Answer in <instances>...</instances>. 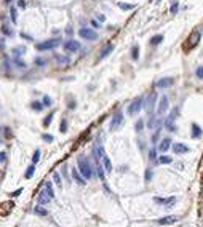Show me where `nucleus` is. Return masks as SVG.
Wrapping results in <instances>:
<instances>
[{"label": "nucleus", "mask_w": 203, "mask_h": 227, "mask_svg": "<svg viewBox=\"0 0 203 227\" xmlns=\"http://www.w3.org/2000/svg\"><path fill=\"white\" fill-rule=\"evenodd\" d=\"M77 162H79V171H80V174L83 176V179H91L93 170H91V165H90V162H88V158L80 155Z\"/></svg>", "instance_id": "nucleus-1"}, {"label": "nucleus", "mask_w": 203, "mask_h": 227, "mask_svg": "<svg viewBox=\"0 0 203 227\" xmlns=\"http://www.w3.org/2000/svg\"><path fill=\"white\" fill-rule=\"evenodd\" d=\"M59 43H61L59 39H51V40H45V42H42V43H37L35 48L39 50V51H45V50H53V48H56Z\"/></svg>", "instance_id": "nucleus-2"}, {"label": "nucleus", "mask_w": 203, "mask_h": 227, "mask_svg": "<svg viewBox=\"0 0 203 227\" xmlns=\"http://www.w3.org/2000/svg\"><path fill=\"white\" fill-rule=\"evenodd\" d=\"M143 104H144L143 96H138L136 99H134L133 103H131L130 106H128V114H130V115H136L141 109H143Z\"/></svg>", "instance_id": "nucleus-3"}, {"label": "nucleus", "mask_w": 203, "mask_h": 227, "mask_svg": "<svg viewBox=\"0 0 203 227\" xmlns=\"http://www.w3.org/2000/svg\"><path fill=\"white\" fill-rule=\"evenodd\" d=\"M79 35L85 40H98V34L90 27H82L79 30Z\"/></svg>", "instance_id": "nucleus-4"}, {"label": "nucleus", "mask_w": 203, "mask_h": 227, "mask_svg": "<svg viewBox=\"0 0 203 227\" xmlns=\"http://www.w3.org/2000/svg\"><path fill=\"white\" fill-rule=\"evenodd\" d=\"M176 115H178V109H174L173 112H171V115L166 118V122H165V127H166V130L168 131H176V125H174V122H176Z\"/></svg>", "instance_id": "nucleus-5"}, {"label": "nucleus", "mask_w": 203, "mask_h": 227, "mask_svg": "<svg viewBox=\"0 0 203 227\" xmlns=\"http://www.w3.org/2000/svg\"><path fill=\"white\" fill-rule=\"evenodd\" d=\"M64 50H66L67 53H75L80 50V43L77 42V40H67V42L64 43Z\"/></svg>", "instance_id": "nucleus-6"}, {"label": "nucleus", "mask_w": 203, "mask_h": 227, "mask_svg": "<svg viewBox=\"0 0 203 227\" xmlns=\"http://www.w3.org/2000/svg\"><path fill=\"white\" fill-rule=\"evenodd\" d=\"M166 109H168V98H166V96H162L160 103H158L157 115H158V117H162V115H163L165 112H166Z\"/></svg>", "instance_id": "nucleus-7"}, {"label": "nucleus", "mask_w": 203, "mask_h": 227, "mask_svg": "<svg viewBox=\"0 0 203 227\" xmlns=\"http://www.w3.org/2000/svg\"><path fill=\"white\" fill-rule=\"evenodd\" d=\"M122 122H123V114H122V112H117V114L112 117V122H110V130H117V128L122 125Z\"/></svg>", "instance_id": "nucleus-8"}, {"label": "nucleus", "mask_w": 203, "mask_h": 227, "mask_svg": "<svg viewBox=\"0 0 203 227\" xmlns=\"http://www.w3.org/2000/svg\"><path fill=\"white\" fill-rule=\"evenodd\" d=\"M51 198H53V197L45 190V189H43V190L39 194V203H40V205H48V203L51 202Z\"/></svg>", "instance_id": "nucleus-9"}, {"label": "nucleus", "mask_w": 203, "mask_h": 227, "mask_svg": "<svg viewBox=\"0 0 203 227\" xmlns=\"http://www.w3.org/2000/svg\"><path fill=\"white\" fill-rule=\"evenodd\" d=\"M155 101H157V93H150L147 98V103H145V110L147 112H152V109L155 106Z\"/></svg>", "instance_id": "nucleus-10"}, {"label": "nucleus", "mask_w": 203, "mask_h": 227, "mask_svg": "<svg viewBox=\"0 0 203 227\" xmlns=\"http://www.w3.org/2000/svg\"><path fill=\"white\" fill-rule=\"evenodd\" d=\"M157 222L160 226H171V224H176V222H178V218H176V216H165V218L158 219Z\"/></svg>", "instance_id": "nucleus-11"}, {"label": "nucleus", "mask_w": 203, "mask_h": 227, "mask_svg": "<svg viewBox=\"0 0 203 227\" xmlns=\"http://www.w3.org/2000/svg\"><path fill=\"white\" fill-rule=\"evenodd\" d=\"M173 82L174 80L171 79V77H163V79H160L155 85H157V88H168V86L173 85Z\"/></svg>", "instance_id": "nucleus-12"}, {"label": "nucleus", "mask_w": 203, "mask_h": 227, "mask_svg": "<svg viewBox=\"0 0 203 227\" xmlns=\"http://www.w3.org/2000/svg\"><path fill=\"white\" fill-rule=\"evenodd\" d=\"M173 152L174 154H185V152H189V147L185 144L176 142V144H173Z\"/></svg>", "instance_id": "nucleus-13"}, {"label": "nucleus", "mask_w": 203, "mask_h": 227, "mask_svg": "<svg viewBox=\"0 0 203 227\" xmlns=\"http://www.w3.org/2000/svg\"><path fill=\"white\" fill-rule=\"evenodd\" d=\"M101 160H103V167H104V170H106V173H110V171H112V162H110V158L107 157L106 154L101 157Z\"/></svg>", "instance_id": "nucleus-14"}, {"label": "nucleus", "mask_w": 203, "mask_h": 227, "mask_svg": "<svg viewBox=\"0 0 203 227\" xmlns=\"http://www.w3.org/2000/svg\"><path fill=\"white\" fill-rule=\"evenodd\" d=\"M170 144H171V139H170V138H165V139L160 142V145H158V150H160V152H166L168 149H170Z\"/></svg>", "instance_id": "nucleus-15"}, {"label": "nucleus", "mask_w": 203, "mask_h": 227, "mask_svg": "<svg viewBox=\"0 0 203 227\" xmlns=\"http://www.w3.org/2000/svg\"><path fill=\"white\" fill-rule=\"evenodd\" d=\"M157 203H162V205H174L176 203V197H171V198H154Z\"/></svg>", "instance_id": "nucleus-16"}, {"label": "nucleus", "mask_w": 203, "mask_h": 227, "mask_svg": "<svg viewBox=\"0 0 203 227\" xmlns=\"http://www.w3.org/2000/svg\"><path fill=\"white\" fill-rule=\"evenodd\" d=\"M72 178L75 179V181L79 182V184H85V179H83V176L80 174V173H79V170H75V168H74V170H72Z\"/></svg>", "instance_id": "nucleus-17"}, {"label": "nucleus", "mask_w": 203, "mask_h": 227, "mask_svg": "<svg viewBox=\"0 0 203 227\" xmlns=\"http://www.w3.org/2000/svg\"><path fill=\"white\" fill-rule=\"evenodd\" d=\"M202 128L200 127H198V125H192V136H194V138H202Z\"/></svg>", "instance_id": "nucleus-18"}, {"label": "nucleus", "mask_w": 203, "mask_h": 227, "mask_svg": "<svg viewBox=\"0 0 203 227\" xmlns=\"http://www.w3.org/2000/svg\"><path fill=\"white\" fill-rule=\"evenodd\" d=\"M171 162H173V158L168 157V155H162V157H158V163H162V165H170Z\"/></svg>", "instance_id": "nucleus-19"}, {"label": "nucleus", "mask_w": 203, "mask_h": 227, "mask_svg": "<svg viewBox=\"0 0 203 227\" xmlns=\"http://www.w3.org/2000/svg\"><path fill=\"white\" fill-rule=\"evenodd\" d=\"M112 50H114V45H107L106 48L103 50V53H101V56H99V58H101V59H103V58L109 56V55H110V51H112Z\"/></svg>", "instance_id": "nucleus-20"}, {"label": "nucleus", "mask_w": 203, "mask_h": 227, "mask_svg": "<svg viewBox=\"0 0 203 227\" xmlns=\"http://www.w3.org/2000/svg\"><path fill=\"white\" fill-rule=\"evenodd\" d=\"M34 213H35V214H39V216H46V209L45 208H42V206H35V208H34Z\"/></svg>", "instance_id": "nucleus-21"}, {"label": "nucleus", "mask_w": 203, "mask_h": 227, "mask_svg": "<svg viewBox=\"0 0 203 227\" xmlns=\"http://www.w3.org/2000/svg\"><path fill=\"white\" fill-rule=\"evenodd\" d=\"M13 53H15V56L18 58V56L24 55V53H26V48H24V46H16V48L13 50Z\"/></svg>", "instance_id": "nucleus-22"}, {"label": "nucleus", "mask_w": 203, "mask_h": 227, "mask_svg": "<svg viewBox=\"0 0 203 227\" xmlns=\"http://www.w3.org/2000/svg\"><path fill=\"white\" fill-rule=\"evenodd\" d=\"M162 40H163V35H155V37H152L150 43H152V45H160Z\"/></svg>", "instance_id": "nucleus-23"}, {"label": "nucleus", "mask_w": 203, "mask_h": 227, "mask_svg": "<svg viewBox=\"0 0 203 227\" xmlns=\"http://www.w3.org/2000/svg\"><path fill=\"white\" fill-rule=\"evenodd\" d=\"M34 171H35V165H30L27 168V171H26V179H30L34 176Z\"/></svg>", "instance_id": "nucleus-24"}, {"label": "nucleus", "mask_w": 203, "mask_h": 227, "mask_svg": "<svg viewBox=\"0 0 203 227\" xmlns=\"http://www.w3.org/2000/svg\"><path fill=\"white\" fill-rule=\"evenodd\" d=\"M30 107H32L34 110H37V112H40V110L43 109V104H42V103H39V101H34V103H32V106H30Z\"/></svg>", "instance_id": "nucleus-25"}, {"label": "nucleus", "mask_w": 203, "mask_h": 227, "mask_svg": "<svg viewBox=\"0 0 203 227\" xmlns=\"http://www.w3.org/2000/svg\"><path fill=\"white\" fill-rule=\"evenodd\" d=\"M117 5L120 6L122 10H133L134 6H136V5H131V3H122V2H118Z\"/></svg>", "instance_id": "nucleus-26"}, {"label": "nucleus", "mask_w": 203, "mask_h": 227, "mask_svg": "<svg viewBox=\"0 0 203 227\" xmlns=\"http://www.w3.org/2000/svg\"><path fill=\"white\" fill-rule=\"evenodd\" d=\"M39 160H40V149H37V150L34 152V157H32V163H34V165H37V163H39Z\"/></svg>", "instance_id": "nucleus-27"}, {"label": "nucleus", "mask_w": 203, "mask_h": 227, "mask_svg": "<svg viewBox=\"0 0 203 227\" xmlns=\"http://www.w3.org/2000/svg\"><path fill=\"white\" fill-rule=\"evenodd\" d=\"M59 130H61V133H66V131H67V120H66V118H63V120H61Z\"/></svg>", "instance_id": "nucleus-28"}, {"label": "nucleus", "mask_w": 203, "mask_h": 227, "mask_svg": "<svg viewBox=\"0 0 203 227\" xmlns=\"http://www.w3.org/2000/svg\"><path fill=\"white\" fill-rule=\"evenodd\" d=\"M45 190L48 192V194L51 195V197H55V192H53V186H51V182H50V181L45 184Z\"/></svg>", "instance_id": "nucleus-29"}, {"label": "nucleus", "mask_w": 203, "mask_h": 227, "mask_svg": "<svg viewBox=\"0 0 203 227\" xmlns=\"http://www.w3.org/2000/svg\"><path fill=\"white\" fill-rule=\"evenodd\" d=\"M53 179H55V182H56V186L58 187H61V176H59V173H53Z\"/></svg>", "instance_id": "nucleus-30"}, {"label": "nucleus", "mask_w": 203, "mask_h": 227, "mask_svg": "<svg viewBox=\"0 0 203 227\" xmlns=\"http://www.w3.org/2000/svg\"><path fill=\"white\" fill-rule=\"evenodd\" d=\"M195 75L198 77V79H203V66H198L197 70H195Z\"/></svg>", "instance_id": "nucleus-31"}, {"label": "nucleus", "mask_w": 203, "mask_h": 227, "mask_svg": "<svg viewBox=\"0 0 203 227\" xmlns=\"http://www.w3.org/2000/svg\"><path fill=\"white\" fill-rule=\"evenodd\" d=\"M138 58H139V48H138V46L134 45V46H133V59L136 61Z\"/></svg>", "instance_id": "nucleus-32"}, {"label": "nucleus", "mask_w": 203, "mask_h": 227, "mask_svg": "<svg viewBox=\"0 0 203 227\" xmlns=\"http://www.w3.org/2000/svg\"><path fill=\"white\" fill-rule=\"evenodd\" d=\"M43 106H51V98L50 96H43Z\"/></svg>", "instance_id": "nucleus-33"}, {"label": "nucleus", "mask_w": 203, "mask_h": 227, "mask_svg": "<svg viewBox=\"0 0 203 227\" xmlns=\"http://www.w3.org/2000/svg\"><path fill=\"white\" fill-rule=\"evenodd\" d=\"M51 118H53V114H50L48 117L43 120V125H45V127H50V123H51Z\"/></svg>", "instance_id": "nucleus-34"}, {"label": "nucleus", "mask_w": 203, "mask_h": 227, "mask_svg": "<svg viewBox=\"0 0 203 227\" xmlns=\"http://www.w3.org/2000/svg\"><path fill=\"white\" fill-rule=\"evenodd\" d=\"M155 127V115H150V120H149V128Z\"/></svg>", "instance_id": "nucleus-35"}, {"label": "nucleus", "mask_w": 203, "mask_h": 227, "mask_svg": "<svg viewBox=\"0 0 203 227\" xmlns=\"http://www.w3.org/2000/svg\"><path fill=\"white\" fill-rule=\"evenodd\" d=\"M170 11H171V15H174V13H176V11H178V2H174V3H173V5H171Z\"/></svg>", "instance_id": "nucleus-36"}, {"label": "nucleus", "mask_w": 203, "mask_h": 227, "mask_svg": "<svg viewBox=\"0 0 203 227\" xmlns=\"http://www.w3.org/2000/svg\"><path fill=\"white\" fill-rule=\"evenodd\" d=\"M143 125H144L143 120H138V123H136V131H141V130H143Z\"/></svg>", "instance_id": "nucleus-37"}, {"label": "nucleus", "mask_w": 203, "mask_h": 227, "mask_svg": "<svg viewBox=\"0 0 203 227\" xmlns=\"http://www.w3.org/2000/svg\"><path fill=\"white\" fill-rule=\"evenodd\" d=\"M35 64H39V66H45V59H42V58H35Z\"/></svg>", "instance_id": "nucleus-38"}, {"label": "nucleus", "mask_w": 203, "mask_h": 227, "mask_svg": "<svg viewBox=\"0 0 203 227\" xmlns=\"http://www.w3.org/2000/svg\"><path fill=\"white\" fill-rule=\"evenodd\" d=\"M2 30H3V32H5V34H6V35H10V37H11V35H13L11 29H8V27H6V26H3V29H2Z\"/></svg>", "instance_id": "nucleus-39"}, {"label": "nucleus", "mask_w": 203, "mask_h": 227, "mask_svg": "<svg viewBox=\"0 0 203 227\" xmlns=\"http://www.w3.org/2000/svg\"><path fill=\"white\" fill-rule=\"evenodd\" d=\"M43 141H48V142H51L53 141V136H51V134H43Z\"/></svg>", "instance_id": "nucleus-40"}, {"label": "nucleus", "mask_w": 203, "mask_h": 227, "mask_svg": "<svg viewBox=\"0 0 203 227\" xmlns=\"http://www.w3.org/2000/svg\"><path fill=\"white\" fill-rule=\"evenodd\" d=\"M16 19H18V18H16V10H15V8H11V21H13V22H16Z\"/></svg>", "instance_id": "nucleus-41"}, {"label": "nucleus", "mask_w": 203, "mask_h": 227, "mask_svg": "<svg viewBox=\"0 0 203 227\" xmlns=\"http://www.w3.org/2000/svg\"><path fill=\"white\" fill-rule=\"evenodd\" d=\"M150 179H152V171L147 170L145 171V181H150Z\"/></svg>", "instance_id": "nucleus-42"}, {"label": "nucleus", "mask_w": 203, "mask_h": 227, "mask_svg": "<svg viewBox=\"0 0 203 227\" xmlns=\"http://www.w3.org/2000/svg\"><path fill=\"white\" fill-rule=\"evenodd\" d=\"M5 160H6V154L5 152H0V163H3Z\"/></svg>", "instance_id": "nucleus-43"}, {"label": "nucleus", "mask_w": 203, "mask_h": 227, "mask_svg": "<svg viewBox=\"0 0 203 227\" xmlns=\"http://www.w3.org/2000/svg\"><path fill=\"white\" fill-rule=\"evenodd\" d=\"M21 194H22V189H16L11 195H13V197H18V195H21Z\"/></svg>", "instance_id": "nucleus-44"}, {"label": "nucleus", "mask_w": 203, "mask_h": 227, "mask_svg": "<svg viewBox=\"0 0 203 227\" xmlns=\"http://www.w3.org/2000/svg\"><path fill=\"white\" fill-rule=\"evenodd\" d=\"M18 6H19V8H24V6H26V3L22 2V0H19V2H18Z\"/></svg>", "instance_id": "nucleus-45"}, {"label": "nucleus", "mask_w": 203, "mask_h": 227, "mask_svg": "<svg viewBox=\"0 0 203 227\" xmlns=\"http://www.w3.org/2000/svg\"><path fill=\"white\" fill-rule=\"evenodd\" d=\"M150 160H155V150H154V149L150 150Z\"/></svg>", "instance_id": "nucleus-46"}, {"label": "nucleus", "mask_w": 203, "mask_h": 227, "mask_svg": "<svg viewBox=\"0 0 203 227\" xmlns=\"http://www.w3.org/2000/svg\"><path fill=\"white\" fill-rule=\"evenodd\" d=\"M98 19H99V21H101V22H103V21H104V19H106V18H104V16H103V15H98Z\"/></svg>", "instance_id": "nucleus-47"}, {"label": "nucleus", "mask_w": 203, "mask_h": 227, "mask_svg": "<svg viewBox=\"0 0 203 227\" xmlns=\"http://www.w3.org/2000/svg\"><path fill=\"white\" fill-rule=\"evenodd\" d=\"M8 2H11V0H8Z\"/></svg>", "instance_id": "nucleus-48"}, {"label": "nucleus", "mask_w": 203, "mask_h": 227, "mask_svg": "<svg viewBox=\"0 0 203 227\" xmlns=\"http://www.w3.org/2000/svg\"><path fill=\"white\" fill-rule=\"evenodd\" d=\"M0 141H2V139H0Z\"/></svg>", "instance_id": "nucleus-49"}]
</instances>
